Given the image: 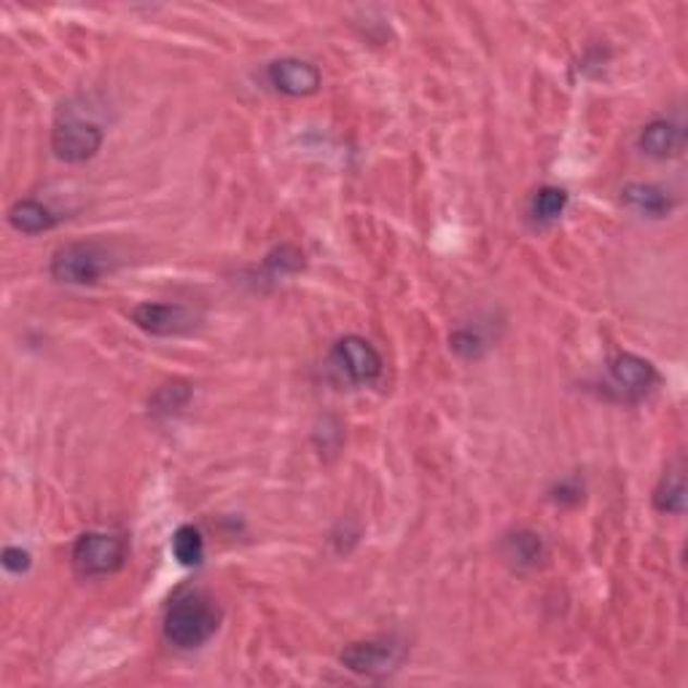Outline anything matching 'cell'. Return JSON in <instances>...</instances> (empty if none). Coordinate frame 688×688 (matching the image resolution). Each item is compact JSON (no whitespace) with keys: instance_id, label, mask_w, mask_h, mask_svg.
Masks as SVG:
<instances>
[{"instance_id":"obj_1","label":"cell","mask_w":688,"mask_h":688,"mask_svg":"<svg viewBox=\"0 0 688 688\" xmlns=\"http://www.w3.org/2000/svg\"><path fill=\"white\" fill-rule=\"evenodd\" d=\"M221 624L218 605L208 594L188 592L177 598L164 613V638L181 651H192L208 643Z\"/></svg>"},{"instance_id":"obj_2","label":"cell","mask_w":688,"mask_h":688,"mask_svg":"<svg viewBox=\"0 0 688 688\" xmlns=\"http://www.w3.org/2000/svg\"><path fill=\"white\" fill-rule=\"evenodd\" d=\"M102 146L100 124L78 113H62L51 130V151L60 162L82 164L95 157Z\"/></svg>"},{"instance_id":"obj_3","label":"cell","mask_w":688,"mask_h":688,"mask_svg":"<svg viewBox=\"0 0 688 688\" xmlns=\"http://www.w3.org/2000/svg\"><path fill=\"white\" fill-rule=\"evenodd\" d=\"M73 570L82 578H97L116 573L127 560V543L124 538L111 532H84L73 546Z\"/></svg>"},{"instance_id":"obj_4","label":"cell","mask_w":688,"mask_h":688,"mask_svg":"<svg viewBox=\"0 0 688 688\" xmlns=\"http://www.w3.org/2000/svg\"><path fill=\"white\" fill-rule=\"evenodd\" d=\"M108 254L95 243H71L51 256V278L65 285H91L108 272Z\"/></svg>"},{"instance_id":"obj_5","label":"cell","mask_w":688,"mask_h":688,"mask_svg":"<svg viewBox=\"0 0 688 688\" xmlns=\"http://www.w3.org/2000/svg\"><path fill=\"white\" fill-rule=\"evenodd\" d=\"M331 364L353 385H371L382 374V355L364 336H342L331 349Z\"/></svg>"},{"instance_id":"obj_6","label":"cell","mask_w":688,"mask_h":688,"mask_svg":"<svg viewBox=\"0 0 688 688\" xmlns=\"http://www.w3.org/2000/svg\"><path fill=\"white\" fill-rule=\"evenodd\" d=\"M340 659L349 673L364 675V678H382L398 667L401 648L390 640H364V643H349Z\"/></svg>"},{"instance_id":"obj_7","label":"cell","mask_w":688,"mask_h":688,"mask_svg":"<svg viewBox=\"0 0 688 688\" xmlns=\"http://www.w3.org/2000/svg\"><path fill=\"white\" fill-rule=\"evenodd\" d=\"M269 84L288 97H309L320 89V71L299 57H283L267 67Z\"/></svg>"},{"instance_id":"obj_8","label":"cell","mask_w":688,"mask_h":688,"mask_svg":"<svg viewBox=\"0 0 688 688\" xmlns=\"http://www.w3.org/2000/svg\"><path fill=\"white\" fill-rule=\"evenodd\" d=\"M132 320H135L137 329L153 336L183 334L194 325V315L183 304H137L132 309Z\"/></svg>"},{"instance_id":"obj_9","label":"cell","mask_w":688,"mask_h":688,"mask_svg":"<svg viewBox=\"0 0 688 688\" xmlns=\"http://www.w3.org/2000/svg\"><path fill=\"white\" fill-rule=\"evenodd\" d=\"M611 380L627 398H643L656 388L659 374L651 360L635 353H622L611 360Z\"/></svg>"},{"instance_id":"obj_10","label":"cell","mask_w":688,"mask_h":688,"mask_svg":"<svg viewBox=\"0 0 688 688\" xmlns=\"http://www.w3.org/2000/svg\"><path fill=\"white\" fill-rule=\"evenodd\" d=\"M638 146L651 159H673L684 151L686 130L669 119H653L640 130Z\"/></svg>"},{"instance_id":"obj_11","label":"cell","mask_w":688,"mask_h":688,"mask_svg":"<svg viewBox=\"0 0 688 688\" xmlns=\"http://www.w3.org/2000/svg\"><path fill=\"white\" fill-rule=\"evenodd\" d=\"M622 202L635 213L648 218H664L675 208V199L653 183H627L622 188Z\"/></svg>"},{"instance_id":"obj_12","label":"cell","mask_w":688,"mask_h":688,"mask_svg":"<svg viewBox=\"0 0 688 688\" xmlns=\"http://www.w3.org/2000/svg\"><path fill=\"white\" fill-rule=\"evenodd\" d=\"M57 221L60 218L51 213L44 202H38V199H20V202H14L9 208L11 229H16L20 234L49 232V229L57 226Z\"/></svg>"},{"instance_id":"obj_13","label":"cell","mask_w":688,"mask_h":688,"mask_svg":"<svg viewBox=\"0 0 688 688\" xmlns=\"http://www.w3.org/2000/svg\"><path fill=\"white\" fill-rule=\"evenodd\" d=\"M503 560L512 562L514 567H519V570H527V567H536L538 562L543 560V554H546V546H543L541 536L532 530H516L512 532V536L503 538Z\"/></svg>"},{"instance_id":"obj_14","label":"cell","mask_w":688,"mask_h":688,"mask_svg":"<svg viewBox=\"0 0 688 688\" xmlns=\"http://www.w3.org/2000/svg\"><path fill=\"white\" fill-rule=\"evenodd\" d=\"M653 506L662 514H684L686 508V479L680 468H673L662 476L653 490Z\"/></svg>"},{"instance_id":"obj_15","label":"cell","mask_w":688,"mask_h":688,"mask_svg":"<svg viewBox=\"0 0 688 688\" xmlns=\"http://www.w3.org/2000/svg\"><path fill=\"white\" fill-rule=\"evenodd\" d=\"M172 554L181 565L194 567L205 557V538L194 525H181L172 536Z\"/></svg>"},{"instance_id":"obj_16","label":"cell","mask_w":688,"mask_h":688,"mask_svg":"<svg viewBox=\"0 0 688 688\" xmlns=\"http://www.w3.org/2000/svg\"><path fill=\"white\" fill-rule=\"evenodd\" d=\"M565 208H567V194L557 186H543V188H538L536 197H532L530 216L536 218L538 223H552L565 213Z\"/></svg>"},{"instance_id":"obj_17","label":"cell","mask_w":688,"mask_h":688,"mask_svg":"<svg viewBox=\"0 0 688 688\" xmlns=\"http://www.w3.org/2000/svg\"><path fill=\"white\" fill-rule=\"evenodd\" d=\"M188 398H192V390L186 385H177V382L175 385H164L153 395V411L157 415H172V411H181L188 404Z\"/></svg>"},{"instance_id":"obj_18","label":"cell","mask_w":688,"mask_h":688,"mask_svg":"<svg viewBox=\"0 0 688 688\" xmlns=\"http://www.w3.org/2000/svg\"><path fill=\"white\" fill-rule=\"evenodd\" d=\"M267 263H269V269H274V272L288 274V272H296V269H302L304 256L294 248V245H283V248H278L274 254H269Z\"/></svg>"},{"instance_id":"obj_19","label":"cell","mask_w":688,"mask_h":688,"mask_svg":"<svg viewBox=\"0 0 688 688\" xmlns=\"http://www.w3.org/2000/svg\"><path fill=\"white\" fill-rule=\"evenodd\" d=\"M450 344L457 355H463V358H479L487 347L484 340H481V336L471 329H463V331H457V334H452Z\"/></svg>"},{"instance_id":"obj_20","label":"cell","mask_w":688,"mask_h":688,"mask_svg":"<svg viewBox=\"0 0 688 688\" xmlns=\"http://www.w3.org/2000/svg\"><path fill=\"white\" fill-rule=\"evenodd\" d=\"M3 567L9 573H16V576H20V573H27L30 570V565H33V560H30V552H25V549L22 546H5L3 549Z\"/></svg>"}]
</instances>
